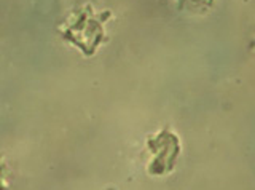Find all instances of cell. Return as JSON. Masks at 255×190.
I'll return each mask as SVG.
<instances>
[{
  "label": "cell",
  "instance_id": "4",
  "mask_svg": "<svg viewBox=\"0 0 255 190\" xmlns=\"http://www.w3.org/2000/svg\"><path fill=\"white\" fill-rule=\"evenodd\" d=\"M254 51H255V42H254Z\"/></svg>",
  "mask_w": 255,
  "mask_h": 190
},
{
  "label": "cell",
  "instance_id": "1",
  "mask_svg": "<svg viewBox=\"0 0 255 190\" xmlns=\"http://www.w3.org/2000/svg\"><path fill=\"white\" fill-rule=\"evenodd\" d=\"M104 18H106V14L96 16L86 6L78 14V18L72 22V26H69L66 38H69L70 42H74L77 46H80L86 54H93L104 38V27H102Z\"/></svg>",
  "mask_w": 255,
  "mask_h": 190
},
{
  "label": "cell",
  "instance_id": "3",
  "mask_svg": "<svg viewBox=\"0 0 255 190\" xmlns=\"http://www.w3.org/2000/svg\"><path fill=\"white\" fill-rule=\"evenodd\" d=\"M0 190H5V179H3V166L0 165Z\"/></svg>",
  "mask_w": 255,
  "mask_h": 190
},
{
  "label": "cell",
  "instance_id": "2",
  "mask_svg": "<svg viewBox=\"0 0 255 190\" xmlns=\"http://www.w3.org/2000/svg\"><path fill=\"white\" fill-rule=\"evenodd\" d=\"M147 146L151 152V163L148 165L150 174L171 173L180 154V141L177 134L169 130H163L155 138H150Z\"/></svg>",
  "mask_w": 255,
  "mask_h": 190
}]
</instances>
